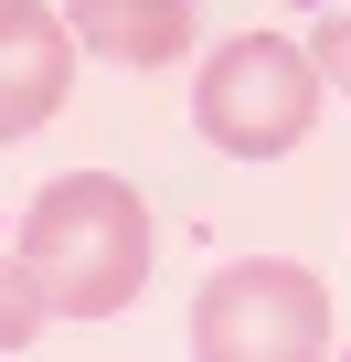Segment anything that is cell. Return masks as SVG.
Returning <instances> with one entry per match:
<instances>
[{"label":"cell","instance_id":"cell-1","mask_svg":"<svg viewBox=\"0 0 351 362\" xmlns=\"http://www.w3.org/2000/svg\"><path fill=\"white\" fill-rule=\"evenodd\" d=\"M22 277L54 320H117L149 288V203L117 170H64L22 214Z\"/></svg>","mask_w":351,"mask_h":362},{"label":"cell","instance_id":"cell-2","mask_svg":"<svg viewBox=\"0 0 351 362\" xmlns=\"http://www.w3.org/2000/svg\"><path fill=\"white\" fill-rule=\"evenodd\" d=\"M319 54L309 43H287V33H234L213 64H203V86H192V117H203V139L213 149H234V160H287L298 139H309V117H319Z\"/></svg>","mask_w":351,"mask_h":362},{"label":"cell","instance_id":"cell-3","mask_svg":"<svg viewBox=\"0 0 351 362\" xmlns=\"http://www.w3.org/2000/svg\"><path fill=\"white\" fill-rule=\"evenodd\" d=\"M192 351L203 362H319L330 351V288L287 256H234L192 298Z\"/></svg>","mask_w":351,"mask_h":362},{"label":"cell","instance_id":"cell-4","mask_svg":"<svg viewBox=\"0 0 351 362\" xmlns=\"http://www.w3.org/2000/svg\"><path fill=\"white\" fill-rule=\"evenodd\" d=\"M75 96V22L43 0H0V149Z\"/></svg>","mask_w":351,"mask_h":362},{"label":"cell","instance_id":"cell-5","mask_svg":"<svg viewBox=\"0 0 351 362\" xmlns=\"http://www.w3.org/2000/svg\"><path fill=\"white\" fill-rule=\"evenodd\" d=\"M64 22L107 64H170L192 43V0H64Z\"/></svg>","mask_w":351,"mask_h":362},{"label":"cell","instance_id":"cell-6","mask_svg":"<svg viewBox=\"0 0 351 362\" xmlns=\"http://www.w3.org/2000/svg\"><path fill=\"white\" fill-rule=\"evenodd\" d=\"M43 320H54V309H43V288L22 277V256H0V351H32Z\"/></svg>","mask_w":351,"mask_h":362},{"label":"cell","instance_id":"cell-7","mask_svg":"<svg viewBox=\"0 0 351 362\" xmlns=\"http://www.w3.org/2000/svg\"><path fill=\"white\" fill-rule=\"evenodd\" d=\"M309 54H319V75L351 96V11H340V22H319V43H309Z\"/></svg>","mask_w":351,"mask_h":362}]
</instances>
